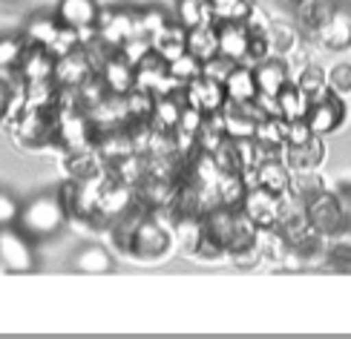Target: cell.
<instances>
[{
  "label": "cell",
  "mask_w": 351,
  "mask_h": 339,
  "mask_svg": "<svg viewBox=\"0 0 351 339\" xmlns=\"http://www.w3.org/2000/svg\"><path fill=\"white\" fill-rule=\"evenodd\" d=\"M66 216L69 213L61 204V199L52 196V193H43V196L29 199L21 208L18 227L29 236V239H49V236H55L64 227Z\"/></svg>",
  "instance_id": "cell-1"
},
{
  "label": "cell",
  "mask_w": 351,
  "mask_h": 339,
  "mask_svg": "<svg viewBox=\"0 0 351 339\" xmlns=\"http://www.w3.org/2000/svg\"><path fill=\"white\" fill-rule=\"evenodd\" d=\"M0 268L9 273H32L35 250L21 227H0Z\"/></svg>",
  "instance_id": "cell-2"
},
{
  "label": "cell",
  "mask_w": 351,
  "mask_h": 339,
  "mask_svg": "<svg viewBox=\"0 0 351 339\" xmlns=\"http://www.w3.org/2000/svg\"><path fill=\"white\" fill-rule=\"evenodd\" d=\"M173 239L170 233L162 222H156V218H144V222L136 227L133 233V244H130V256H136L141 262H156L167 256Z\"/></svg>",
  "instance_id": "cell-3"
},
{
  "label": "cell",
  "mask_w": 351,
  "mask_h": 339,
  "mask_svg": "<svg viewBox=\"0 0 351 339\" xmlns=\"http://www.w3.org/2000/svg\"><path fill=\"white\" fill-rule=\"evenodd\" d=\"M256 227H276L282 216V196L271 193L265 187H251L245 193V201L239 208Z\"/></svg>",
  "instance_id": "cell-4"
},
{
  "label": "cell",
  "mask_w": 351,
  "mask_h": 339,
  "mask_svg": "<svg viewBox=\"0 0 351 339\" xmlns=\"http://www.w3.org/2000/svg\"><path fill=\"white\" fill-rule=\"evenodd\" d=\"M184 104L202 110L204 115L210 112H219L225 104H228V95H225V86L213 81V78H193L190 84H184Z\"/></svg>",
  "instance_id": "cell-5"
},
{
  "label": "cell",
  "mask_w": 351,
  "mask_h": 339,
  "mask_svg": "<svg viewBox=\"0 0 351 339\" xmlns=\"http://www.w3.org/2000/svg\"><path fill=\"white\" fill-rule=\"evenodd\" d=\"M305 216H308V222L317 233H337L343 227V204L337 199L326 196L323 190L314 193L311 199H305Z\"/></svg>",
  "instance_id": "cell-6"
},
{
  "label": "cell",
  "mask_w": 351,
  "mask_h": 339,
  "mask_svg": "<svg viewBox=\"0 0 351 339\" xmlns=\"http://www.w3.org/2000/svg\"><path fill=\"white\" fill-rule=\"evenodd\" d=\"M346 118V104L343 98L337 92H328L326 98H319L311 104L308 115H305V121H308L311 132L314 136H328V132H334Z\"/></svg>",
  "instance_id": "cell-7"
},
{
  "label": "cell",
  "mask_w": 351,
  "mask_h": 339,
  "mask_svg": "<svg viewBox=\"0 0 351 339\" xmlns=\"http://www.w3.org/2000/svg\"><path fill=\"white\" fill-rule=\"evenodd\" d=\"M93 58L90 52H86L84 47H78L75 52H69L64 58H58V64H55V75L52 81L61 86V90H75L78 84H84L86 78L93 75Z\"/></svg>",
  "instance_id": "cell-8"
},
{
  "label": "cell",
  "mask_w": 351,
  "mask_h": 339,
  "mask_svg": "<svg viewBox=\"0 0 351 339\" xmlns=\"http://www.w3.org/2000/svg\"><path fill=\"white\" fill-rule=\"evenodd\" d=\"M216 35H219V55L242 64L247 58V47H251L247 26L242 21H222V23H216Z\"/></svg>",
  "instance_id": "cell-9"
},
{
  "label": "cell",
  "mask_w": 351,
  "mask_h": 339,
  "mask_svg": "<svg viewBox=\"0 0 351 339\" xmlns=\"http://www.w3.org/2000/svg\"><path fill=\"white\" fill-rule=\"evenodd\" d=\"M133 193L136 190L124 184V181H107L104 193H101V201H98V210H95V218H101V222H115L121 213H127L130 208H133Z\"/></svg>",
  "instance_id": "cell-10"
},
{
  "label": "cell",
  "mask_w": 351,
  "mask_h": 339,
  "mask_svg": "<svg viewBox=\"0 0 351 339\" xmlns=\"http://www.w3.org/2000/svg\"><path fill=\"white\" fill-rule=\"evenodd\" d=\"M101 78H104L107 90L112 95H127L130 90H136V66H130L119 52H112L104 64H101Z\"/></svg>",
  "instance_id": "cell-11"
},
{
  "label": "cell",
  "mask_w": 351,
  "mask_h": 339,
  "mask_svg": "<svg viewBox=\"0 0 351 339\" xmlns=\"http://www.w3.org/2000/svg\"><path fill=\"white\" fill-rule=\"evenodd\" d=\"M58 58L47 47H26L21 58V78L23 81H52Z\"/></svg>",
  "instance_id": "cell-12"
},
{
  "label": "cell",
  "mask_w": 351,
  "mask_h": 339,
  "mask_svg": "<svg viewBox=\"0 0 351 339\" xmlns=\"http://www.w3.org/2000/svg\"><path fill=\"white\" fill-rule=\"evenodd\" d=\"M55 18L69 29H90L98 21V3L95 0H61L58 3Z\"/></svg>",
  "instance_id": "cell-13"
},
{
  "label": "cell",
  "mask_w": 351,
  "mask_h": 339,
  "mask_svg": "<svg viewBox=\"0 0 351 339\" xmlns=\"http://www.w3.org/2000/svg\"><path fill=\"white\" fill-rule=\"evenodd\" d=\"M254 78H256L259 92L271 95V98L280 95V90L291 81L288 78V66L280 61V58H265V61H259L254 66Z\"/></svg>",
  "instance_id": "cell-14"
},
{
  "label": "cell",
  "mask_w": 351,
  "mask_h": 339,
  "mask_svg": "<svg viewBox=\"0 0 351 339\" xmlns=\"http://www.w3.org/2000/svg\"><path fill=\"white\" fill-rule=\"evenodd\" d=\"M225 95L228 101L233 104H247V101H254L259 95V86H256V78H254V69L245 66V64H237L233 72L225 78Z\"/></svg>",
  "instance_id": "cell-15"
},
{
  "label": "cell",
  "mask_w": 351,
  "mask_h": 339,
  "mask_svg": "<svg viewBox=\"0 0 351 339\" xmlns=\"http://www.w3.org/2000/svg\"><path fill=\"white\" fill-rule=\"evenodd\" d=\"M150 40H153V52L162 55L167 64L173 61V58H179V55L187 52V29H184L179 21L167 23L162 32H156Z\"/></svg>",
  "instance_id": "cell-16"
},
{
  "label": "cell",
  "mask_w": 351,
  "mask_h": 339,
  "mask_svg": "<svg viewBox=\"0 0 351 339\" xmlns=\"http://www.w3.org/2000/svg\"><path fill=\"white\" fill-rule=\"evenodd\" d=\"M182 107H184V90L176 92V95L156 98L153 115H150V127H153V129H162V132H173L176 127H179Z\"/></svg>",
  "instance_id": "cell-17"
},
{
  "label": "cell",
  "mask_w": 351,
  "mask_h": 339,
  "mask_svg": "<svg viewBox=\"0 0 351 339\" xmlns=\"http://www.w3.org/2000/svg\"><path fill=\"white\" fill-rule=\"evenodd\" d=\"M256 187H265L276 196H285L291 190V175L282 158H265L256 164Z\"/></svg>",
  "instance_id": "cell-18"
},
{
  "label": "cell",
  "mask_w": 351,
  "mask_h": 339,
  "mask_svg": "<svg viewBox=\"0 0 351 339\" xmlns=\"http://www.w3.org/2000/svg\"><path fill=\"white\" fill-rule=\"evenodd\" d=\"M285 158L297 173L317 170L319 164H323V144H319V136H314L305 144H297V147H285Z\"/></svg>",
  "instance_id": "cell-19"
},
{
  "label": "cell",
  "mask_w": 351,
  "mask_h": 339,
  "mask_svg": "<svg viewBox=\"0 0 351 339\" xmlns=\"http://www.w3.org/2000/svg\"><path fill=\"white\" fill-rule=\"evenodd\" d=\"M187 52L199 58L204 64L208 58L219 55V35H216V26L213 23H202V26H193L187 29Z\"/></svg>",
  "instance_id": "cell-20"
},
{
  "label": "cell",
  "mask_w": 351,
  "mask_h": 339,
  "mask_svg": "<svg viewBox=\"0 0 351 339\" xmlns=\"http://www.w3.org/2000/svg\"><path fill=\"white\" fill-rule=\"evenodd\" d=\"M276 107H280V115L285 118V121H297V118H305L311 110V101L308 95H305L297 84H285L280 95H276Z\"/></svg>",
  "instance_id": "cell-21"
},
{
  "label": "cell",
  "mask_w": 351,
  "mask_h": 339,
  "mask_svg": "<svg viewBox=\"0 0 351 339\" xmlns=\"http://www.w3.org/2000/svg\"><path fill=\"white\" fill-rule=\"evenodd\" d=\"M101 164L98 150H90V147H78V150H69V155L64 158V170L69 179H86V175H95Z\"/></svg>",
  "instance_id": "cell-22"
},
{
  "label": "cell",
  "mask_w": 351,
  "mask_h": 339,
  "mask_svg": "<svg viewBox=\"0 0 351 339\" xmlns=\"http://www.w3.org/2000/svg\"><path fill=\"white\" fill-rule=\"evenodd\" d=\"M285 129H288V121L282 115H268L256 124L254 138L265 150H285Z\"/></svg>",
  "instance_id": "cell-23"
},
{
  "label": "cell",
  "mask_w": 351,
  "mask_h": 339,
  "mask_svg": "<svg viewBox=\"0 0 351 339\" xmlns=\"http://www.w3.org/2000/svg\"><path fill=\"white\" fill-rule=\"evenodd\" d=\"M245 193H247V187H245L242 173H222L219 175V181H216L219 204H225V208H230V210H239L242 201H245Z\"/></svg>",
  "instance_id": "cell-24"
},
{
  "label": "cell",
  "mask_w": 351,
  "mask_h": 339,
  "mask_svg": "<svg viewBox=\"0 0 351 339\" xmlns=\"http://www.w3.org/2000/svg\"><path fill=\"white\" fill-rule=\"evenodd\" d=\"M61 29L58 18H47V14H35L32 21L23 29V40L26 47H49V40L55 38V32Z\"/></svg>",
  "instance_id": "cell-25"
},
{
  "label": "cell",
  "mask_w": 351,
  "mask_h": 339,
  "mask_svg": "<svg viewBox=\"0 0 351 339\" xmlns=\"http://www.w3.org/2000/svg\"><path fill=\"white\" fill-rule=\"evenodd\" d=\"M319 38L328 49H346L351 43V21L343 18V14H334L323 26H319Z\"/></svg>",
  "instance_id": "cell-26"
},
{
  "label": "cell",
  "mask_w": 351,
  "mask_h": 339,
  "mask_svg": "<svg viewBox=\"0 0 351 339\" xmlns=\"http://www.w3.org/2000/svg\"><path fill=\"white\" fill-rule=\"evenodd\" d=\"M110 268H112V256L98 244L81 247V253L75 256V271L78 273H107Z\"/></svg>",
  "instance_id": "cell-27"
},
{
  "label": "cell",
  "mask_w": 351,
  "mask_h": 339,
  "mask_svg": "<svg viewBox=\"0 0 351 339\" xmlns=\"http://www.w3.org/2000/svg\"><path fill=\"white\" fill-rule=\"evenodd\" d=\"M208 6L213 12V21H245L251 12V0H208Z\"/></svg>",
  "instance_id": "cell-28"
},
{
  "label": "cell",
  "mask_w": 351,
  "mask_h": 339,
  "mask_svg": "<svg viewBox=\"0 0 351 339\" xmlns=\"http://www.w3.org/2000/svg\"><path fill=\"white\" fill-rule=\"evenodd\" d=\"M297 86H300L305 95H308L311 104H314V101H319V98H326V95L331 92V90H328V78L323 75V69H319V66H308V69H305L302 75H300V81H297Z\"/></svg>",
  "instance_id": "cell-29"
},
{
  "label": "cell",
  "mask_w": 351,
  "mask_h": 339,
  "mask_svg": "<svg viewBox=\"0 0 351 339\" xmlns=\"http://www.w3.org/2000/svg\"><path fill=\"white\" fill-rule=\"evenodd\" d=\"M210 155L216 161L219 173H242L245 170L242 167V158H239V147H237V141H233V138H225Z\"/></svg>",
  "instance_id": "cell-30"
},
{
  "label": "cell",
  "mask_w": 351,
  "mask_h": 339,
  "mask_svg": "<svg viewBox=\"0 0 351 339\" xmlns=\"http://www.w3.org/2000/svg\"><path fill=\"white\" fill-rule=\"evenodd\" d=\"M75 92H78V104H81L84 110L95 107L98 101H104V98L110 95L107 84H104V78H101V75H90L84 84H78V86H75Z\"/></svg>",
  "instance_id": "cell-31"
},
{
  "label": "cell",
  "mask_w": 351,
  "mask_h": 339,
  "mask_svg": "<svg viewBox=\"0 0 351 339\" xmlns=\"http://www.w3.org/2000/svg\"><path fill=\"white\" fill-rule=\"evenodd\" d=\"M167 69H170V75L184 86V84H190L193 78L202 75V61H199V58H193L190 52H184V55H179V58H173V61L167 64Z\"/></svg>",
  "instance_id": "cell-32"
},
{
  "label": "cell",
  "mask_w": 351,
  "mask_h": 339,
  "mask_svg": "<svg viewBox=\"0 0 351 339\" xmlns=\"http://www.w3.org/2000/svg\"><path fill=\"white\" fill-rule=\"evenodd\" d=\"M150 52H153V40H150L147 35H136V38L124 40L121 47H119V55L124 58L130 66H138Z\"/></svg>",
  "instance_id": "cell-33"
},
{
  "label": "cell",
  "mask_w": 351,
  "mask_h": 339,
  "mask_svg": "<svg viewBox=\"0 0 351 339\" xmlns=\"http://www.w3.org/2000/svg\"><path fill=\"white\" fill-rule=\"evenodd\" d=\"M26 52V40L14 35H0V69H14Z\"/></svg>",
  "instance_id": "cell-34"
},
{
  "label": "cell",
  "mask_w": 351,
  "mask_h": 339,
  "mask_svg": "<svg viewBox=\"0 0 351 339\" xmlns=\"http://www.w3.org/2000/svg\"><path fill=\"white\" fill-rule=\"evenodd\" d=\"M81 47V32L78 29H69V26H64L61 23V29L55 32V38L49 40V52L55 55V58H64V55H69V52H75Z\"/></svg>",
  "instance_id": "cell-35"
},
{
  "label": "cell",
  "mask_w": 351,
  "mask_h": 339,
  "mask_svg": "<svg viewBox=\"0 0 351 339\" xmlns=\"http://www.w3.org/2000/svg\"><path fill=\"white\" fill-rule=\"evenodd\" d=\"M233 66H237V61H230V58H225V55H213V58H208V61L202 64V75L225 84V78L233 72Z\"/></svg>",
  "instance_id": "cell-36"
},
{
  "label": "cell",
  "mask_w": 351,
  "mask_h": 339,
  "mask_svg": "<svg viewBox=\"0 0 351 339\" xmlns=\"http://www.w3.org/2000/svg\"><path fill=\"white\" fill-rule=\"evenodd\" d=\"M167 14L162 9H141L138 12V26H141V35L153 38L156 32H162V29L167 26Z\"/></svg>",
  "instance_id": "cell-37"
},
{
  "label": "cell",
  "mask_w": 351,
  "mask_h": 339,
  "mask_svg": "<svg viewBox=\"0 0 351 339\" xmlns=\"http://www.w3.org/2000/svg\"><path fill=\"white\" fill-rule=\"evenodd\" d=\"M21 218V201L6 190H0V227H12Z\"/></svg>",
  "instance_id": "cell-38"
},
{
  "label": "cell",
  "mask_w": 351,
  "mask_h": 339,
  "mask_svg": "<svg viewBox=\"0 0 351 339\" xmlns=\"http://www.w3.org/2000/svg\"><path fill=\"white\" fill-rule=\"evenodd\" d=\"M202 3L204 0H179V23L184 29L202 26Z\"/></svg>",
  "instance_id": "cell-39"
},
{
  "label": "cell",
  "mask_w": 351,
  "mask_h": 339,
  "mask_svg": "<svg viewBox=\"0 0 351 339\" xmlns=\"http://www.w3.org/2000/svg\"><path fill=\"white\" fill-rule=\"evenodd\" d=\"M314 132L308 127L305 118H297V121H288V129H285V147H297V144H305L311 141Z\"/></svg>",
  "instance_id": "cell-40"
},
{
  "label": "cell",
  "mask_w": 351,
  "mask_h": 339,
  "mask_svg": "<svg viewBox=\"0 0 351 339\" xmlns=\"http://www.w3.org/2000/svg\"><path fill=\"white\" fill-rule=\"evenodd\" d=\"M328 90L337 92V95L351 92V66L348 64H337L328 72Z\"/></svg>",
  "instance_id": "cell-41"
},
{
  "label": "cell",
  "mask_w": 351,
  "mask_h": 339,
  "mask_svg": "<svg viewBox=\"0 0 351 339\" xmlns=\"http://www.w3.org/2000/svg\"><path fill=\"white\" fill-rule=\"evenodd\" d=\"M204 118H208V115H204L202 110L184 104V107H182V118H179V127H176V129H184V132H190V136H199Z\"/></svg>",
  "instance_id": "cell-42"
},
{
  "label": "cell",
  "mask_w": 351,
  "mask_h": 339,
  "mask_svg": "<svg viewBox=\"0 0 351 339\" xmlns=\"http://www.w3.org/2000/svg\"><path fill=\"white\" fill-rule=\"evenodd\" d=\"M242 23L247 26V32H251V35H268V18L256 6H251V12H247V18Z\"/></svg>",
  "instance_id": "cell-43"
},
{
  "label": "cell",
  "mask_w": 351,
  "mask_h": 339,
  "mask_svg": "<svg viewBox=\"0 0 351 339\" xmlns=\"http://www.w3.org/2000/svg\"><path fill=\"white\" fill-rule=\"evenodd\" d=\"M12 95H14V90L6 84V81H0V121L6 118V110H9V104H12Z\"/></svg>",
  "instance_id": "cell-44"
}]
</instances>
